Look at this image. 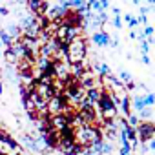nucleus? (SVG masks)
<instances>
[{"mask_svg":"<svg viewBox=\"0 0 155 155\" xmlns=\"http://www.w3.org/2000/svg\"><path fill=\"white\" fill-rule=\"evenodd\" d=\"M111 24H113L115 29H120V28H122V15H115L113 20H111Z\"/></svg>","mask_w":155,"mask_h":155,"instance_id":"a211bd4d","label":"nucleus"},{"mask_svg":"<svg viewBox=\"0 0 155 155\" xmlns=\"http://www.w3.org/2000/svg\"><path fill=\"white\" fill-rule=\"evenodd\" d=\"M126 122H128V126H131V128H137L140 120H139V117H137V113H133V111H131V113H130V115L126 117Z\"/></svg>","mask_w":155,"mask_h":155,"instance_id":"dca6fc26","label":"nucleus"},{"mask_svg":"<svg viewBox=\"0 0 155 155\" xmlns=\"http://www.w3.org/2000/svg\"><path fill=\"white\" fill-rule=\"evenodd\" d=\"M110 40H111V37H110V33L104 31V29H99V31H95V33L91 35V42H93L97 48L110 46Z\"/></svg>","mask_w":155,"mask_h":155,"instance_id":"0eeeda50","label":"nucleus"},{"mask_svg":"<svg viewBox=\"0 0 155 155\" xmlns=\"http://www.w3.org/2000/svg\"><path fill=\"white\" fill-rule=\"evenodd\" d=\"M140 60H142V64H146V66H150V64H151L150 55H142V57H140Z\"/></svg>","mask_w":155,"mask_h":155,"instance_id":"393cba45","label":"nucleus"},{"mask_svg":"<svg viewBox=\"0 0 155 155\" xmlns=\"http://www.w3.org/2000/svg\"><path fill=\"white\" fill-rule=\"evenodd\" d=\"M97 108H99V115H101V119H117V115H119V108H117V104L111 101V95H110V91H106V90H102L101 91V99H99V102L95 104Z\"/></svg>","mask_w":155,"mask_h":155,"instance_id":"7ed1b4c3","label":"nucleus"},{"mask_svg":"<svg viewBox=\"0 0 155 155\" xmlns=\"http://www.w3.org/2000/svg\"><path fill=\"white\" fill-rule=\"evenodd\" d=\"M101 91H102V88H97V86H93V88H90V90H86L84 91V97L95 106L97 102H99V99H101Z\"/></svg>","mask_w":155,"mask_h":155,"instance_id":"1a4fd4ad","label":"nucleus"},{"mask_svg":"<svg viewBox=\"0 0 155 155\" xmlns=\"http://www.w3.org/2000/svg\"><path fill=\"white\" fill-rule=\"evenodd\" d=\"M53 68H55V81L66 82V81L69 79V62L53 60Z\"/></svg>","mask_w":155,"mask_h":155,"instance_id":"423d86ee","label":"nucleus"},{"mask_svg":"<svg viewBox=\"0 0 155 155\" xmlns=\"http://www.w3.org/2000/svg\"><path fill=\"white\" fill-rule=\"evenodd\" d=\"M124 90H128V91H133V90H137V86H135V82L131 81V82H128V84H126V88H124Z\"/></svg>","mask_w":155,"mask_h":155,"instance_id":"a878e982","label":"nucleus"},{"mask_svg":"<svg viewBox=\"0 0 155 155\" xmlns=\"http://www.w3.org/2000/svg\"><path fill=\"white\" fill-rule=\"evenodd\" d=\"M111 11H113L115 15H120V8H119V6H111Z\"/></svg>","mask_w":155,"mask_h":155,"instance_id":"c85d7f7f","label":"nucleus"},{"mask_svg":"<svg viewBox=\"0 0 155 155\" xmlns=\"http://www.w3.org/2000/svg\"><path fill=\"white\" fill-rule=\"evenodd\" d=\"M93 71H97V73H99L101 79H104V77H110V75H111L110 66H108V64H104V62H101V60L93 62ZM93 71H91V73H93Z\"/></svg>","mask_w":155,"mask_h":155,"instance_id":"6e6552de","label":"nucleus"},{"mask_svg":"<svg viewBox=\"0 0 155 155\" xmlns=\"http://www.w3.org/2000/svg\"><path fill=\"white\" fill-rule=\"evenodd\" d=\"M88 55V44L84 37H77L75 40L69 42V51H68V62L69 64H79L84 62Z\"/></svg>","mask_w":155,"mask_h":155,"instance_id":"f03ea898","label":"nucleus"},{"mask_svg":"<svg viewBox=\"0 0 155 155\" xmlns=\"http://www.w3.org/2000/svg\"><path fill=\"white\" fill-rule=\"evenodd\" d=\"M113 153V146L110 144V142H102V155H111Z\"/></svg>","mask_w":155,"mask_h":155,"instance_id":"6ab92c4d","label":"nucleus"},{"mask_svg":"<svg viewBox=\"0 0 155 155\" xmlns=\"http://www.w3.org/2000/svg\"><path fill=\"white\" fill-rule=\"evenodd\" d=\"M60 155H71V153H60Z\"/></svg>","mask_w":155,"mask_h":155,"instance_id":"7c9ffc66","label":"nucleus"},{"mask_svg":"<svg viewBox=\"0 0 155 155\" xmlns=\"http://www.w3.org/2000/svg\"><path fill=\"white\" fill-rule=\"evenodd\" d=\"M6 33L11 37V40L15 42V40H18L20 37H22V29L18 28V24H9L8 28H6Z\"/></svg>","mask_w":155,"mask_h":155,"instance_id":"f8f14e48","label":"nucleus"},{"mask_svg":"<svg viewBox=\"0 0 155 155\" xmlns=\"http://www.w3.org/2000/svg\"><path fill=\"white\" fill-rule=\"evenodd\" d=\"M119 155H131V146H120Z\"/></svg>","mask_w":155,"mask_h":155,"instance_id":"5701e85b","label":"nucleus"},{"mask_svg":"<svg viewBox=\"0 0 155 155\" xmlns=\"http://www.w3.org/2000/svg\"><path fill=\"white\" fill-rule=\"evenodd\" d=\"M119 110L122 111V115H124V119L131 113V102H130V97H128V93H124L122 97H120V102H119Z\"/></svg>","mask_w":155,"mask_h":155,"instance_id":"9d476101","label":"nucleus"},{"mask_svg":"<svg viewBox=\"0 0 155 155\" xmlns=\"http://www.w3.org/2000/svg\"><path fill=\"white\" fill-rule=\"evenodd\" d=\"M117 79L122 82V84H128V82H131L133 79H131V73L130 71H126V69H120L119 71V77H117Z\"/></svg>","mask_w":155,"mask_h":155,"instance_id":"2eb2a0df","label":"nucleus"},{"mask_svg":"<svg viewBox=\"0 0 155 155\" xmlns=\"http://www.w3.org/2000/svg\"><path fill=\"white\" fill-rule=\"evenodd\" d=\"M139 46H140V51H142V55H148V53H150V48H151V46H150L146 40L139 42Z\"/></svg>","mask_w":155,"mask_h":155,"instance_id":"412c9836","label":"nucleus"},{"mask_svg":"<svg viewBox=\"0 0 155 155\" xmlns=\"http://www.w3.org/2000/svg\"><path fill=\"white\" fill-rule=\"evenodd\" d=\"M86 2L84 0H71V9H81Z\"/></svg>","mask_w":155,"mask_h":155,"instance_id":"4be33fe9","label":"nucleus"},{"mask_svg":"<svg viewBox=\"0 0 155 155\" xmlns=\"http://www.w3.org/2000/svg\"><path fill=\"white\" fill-rule=\"evenodd\" d=\"M142 33H144L146 38H148V37H153V26H151V24L144 26V28H142Z\"/></svg>","mask_w":155,"mask_h":155,"instance_id":"aec40b11","label":"nucleus"},{"mask_svg":"<svg viewBox=\"0 0 155 155\" xmlns=\"http://www.w3.org/2000/svg\"><path fill=\"white\" fill-rule=\"evenodd\" d=\"M130 102H131V108L135 110L133 113H139V111H142V110L146 108V104H144V95H135L133 99H130Z\"/></svg>","mask_w":155,"mask_h":155,"instance_id":"9b49d317","label":"nucleus"},{"mask_svg":"<svg viewBox=\"0 0 155 155\" xmlns=\"http://www.w3.org/2000/svg\"><path fill=\"white\" fill-rule=\"evenodd\" d=\"M101 140H104V137H102V130L97 126H82L75 130V142L81 146H90Z\"/></svg>","mask_w":155,"mask_h":155,"instance_id":"f257e3e1","label":"nucleus"},{"mask_svg":"<svg viewBox=\"0 0 155 155\" xmlns=\"http://www.w3.org/2000/svg\"><path fill=\"white\" fill-rule=\"evenodd\" d=\"M2 93H4V84L0 82V95H2Z\"/></svg>","mask_w":155,"mask_h":155,"instance_id":"c756f323","label":"nucleus"},{"mask_svg":"<svg viewBox=\"0 0 155 155\" xmlns=\"http://www.w3.org/2000/svg\"><path fill=\"white\" fill-rule=\"evenodd\" d=\"M137 24H139V26H140V24H142V26H148V17H146V15L137 17Z\"/></svg>","mask_w":155,"mask_h":155,"instance_id":"b1692460","label":"nucleus"},{"mask_svg":"<svg viewBox=\"0 0 155 155\" xmlns=\"http://www.w3.org/2000/svg\"><path fill=\"white\" fill-rule=\"evenodd\" d=\"M20 144L24 146V148H28V150H31V151H37V153H40L42 150H44V144L40 142V139L37 137V135H22L20 137ZM18 144V146H20Z\"/></svg>","mask_w":155,"mask_h":155,"instance_id":"39448f33","label":"nucleus"},{"mask_svg":"<svg viewBox=\"0 0 155 155\" xmlns=\"http://www.w3.org/2000/svg\"><path fill=\"white\" fill-rule=\"evenodd\" d=\"M124 22H126V24L130 26V29H135V28L139 26V24H137V18H135L133 15H130V13L122 15V24H124Z\"/></svg>","mask_w":155,"mask_h":155,"instance_id":"ddd939ff","label":"nucleus"},{"mask_svg":"<svg viewBox=\"0 0 155 155\" xmlns=\"http://www.w3.org/2000/svg\"><path fill=\"white\" fill-rule=\"evenodd\" d=\"M150 9H151L150 6H140V15H148V13H150Z\"/></svg>","mask_w":155,"mask_h":155,"instance_id":"bb28decb","label":"nucleus"},{"mask_svg":"<svg viewBox=\"0 0 155 155\" xmlns=\"http://www.w3.org/2000/svg\"><path fill=\"white\" fill-rule=\"evenodd\" d=\"M0 46H4V48H9L11 44H13V40H11V37L6 33V29H0Z\"/></svg>","mask_w":155,"mask_h":155,"instance_id":"4468645a","label":"nucleus"},{"mask_svg":"<svg viewBox=\"0 0 155 155\" xmlns=\"http://www.w3.org/2000/svg\"><path fill=\"white\" fill-rule=\"evenodd\" d=\"M135 155H139V153H135Z\"/></svg>","mask_w":155,"mask_h":155,"instance_id":"2f4dec72","label":"nucleus"},{"mask_svg":"<svg viewBox=\"0 0 155 155\" xmlns=\"http://www.w3.org/2000/svg\"><path fill=\"white\" fill-rule=\"evenodd\" d=\"M144 104H146V108H153V104H155V97H153V93H146L144 95Z\"/></svg>","mask_w":155,"mask_h":155,"instance_id":"f3484780","label":"nucleus"},{"mask_svg":"<svg viewBox=\"0 0 155 155\" xmlns=\"http://www.w3.org/2000/svg\"><path fill=\"white\" fill-rule=\"evenodd\" d=\"M0 15H4V17H6V15H9V9H8L6 6H0Z\"/></svg>","mask_w":155,"mask_h":155,"instance_id":"cd10ccee","label":"nucleus"},{"mask_svg":"<svg viewBox=\"0 0 155 155\" xmlns=\"http://www.w3.org/2000/svg\"><path fill=\"white\" fill-rule=\"evenodd\" d=\"M135 131H137V140L140 144H146L148 140L153 139L155 126H153V122H139V126L135 128Z\"/></svg>","mask_w":155,"mask_h":155,"instance_id":"20e7f679","label":"nucleus"}]
</instances>
